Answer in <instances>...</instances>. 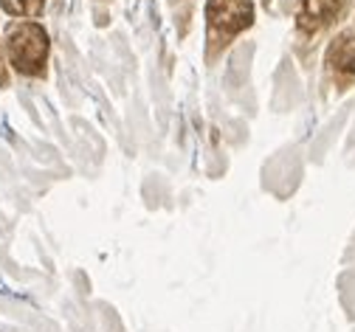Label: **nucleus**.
I'll return each mask as SVG.
<instances>
[{"label": "nucleus", "mask_w": 355, "mask_h": 332, "mask_svg": "<svg viewBox=\"0 0 355 332\" xmlns=\"http://www.w3.org/2000/svg\"><path fill=\"white\" fill-rule=\"evenodd\" d=\"M0 85H6V62H3V54H0Z\"/></svg>", "instance_id": "nucleus-6"}, {"label": "nucleus", "mask_w": 355, "mask_h": 332, "mask_svg": "<svg viewBox=\"0 0 355 332\" xmlns=\"http://www.w3.org/2000/svg\"><path fill=\"white\" fill-rule=\"evenodd\" d=\"M46 57H49V34L37 23H20L9 31V60L20 73L26 76L42 73L46 71Z\"/></svg>", "instance_id": "nucleus-1"}, {"label": "nucleus", "mask_w": 355, "mask_h": 332, "mask_svg": "<svg viewBox=\"0 0 355 332\" xmlns=\"http://www.w3.org/2000/svg\"><path fill=\"white\" fill-rule=\"evenodd\" d=\"M341 3H344V0H302L299 28L302 31H319L322 26H327L338 15Z\"/></svg>", "instance_id": "nucleus-3"}, {"label": "nucleus", "mask_w": 355, "mask_h": 332, "mask_svg": "<svg viewBox=\"0 0 355 332\" xmlns=\"http://www.w3.org/2000/svg\"><path fill=\"white\" fill-rule=\"evenodd\" d=\"M3 9L9 15H20V17H37L46 6V0H0Z\"/></svg>", "instance_id": "nucleus-5"}, {"label": "nucleus", "mask_w": 355, "mask_h": 332, "mask_svg": "<svg viewBox=\"0 0 355 332\" xmlns=\"http://www.w3.org/2000/svg\"><path fill=\"white\" fill-rule=\"evenodd\" d=\"M206 17L214 31H220L223 37H232L254 23V6H251V0H209Z\"/></svg>", "instance_id": "nucleus-2"}, {"label": "nucleus", "mask_w": 355, "mask_h": 332, "mask_svg": "<svg viewBox=\"0 0 355 332\" xmlns=\"http://www.w3.org/2000/svg\"><path fill=\"white\" fill-rule=\"evenodd\" d=\"M330 68L341 76V79H352L355 76V34H341L327 54Z\"/></svg>", "instance_id": "nucleus-4"}]
</instances>
